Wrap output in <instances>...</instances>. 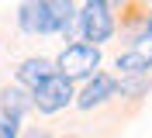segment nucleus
Listing matches in <instances>:
<instances>
[{"instance_id": "f257e3e1", "label": "nucleus", "mask_w": 152, "mask_h": 138, "mask_svg": "<svg viewBox=\"0 0 152 138\" xmlns=\"http://www.w3.org/2000/svg\"><path fill=\"white\" fill-rule=\"evenodd\" d=\"M18 24L28 35H52V31H62L66 35L69 24H73V4H45V0L21 4Z\"/></svg>"}, {"instance_id": "f03ea898", "label": "nucleus", "mask_w": 152, "mask_h": 138, "mask_svg": "<svg viewBox=\"0 0 152 138\" xmlns=\"http://www.w3.org/2000/svg\"><path fill=\"white\" fill-rule=\"evenodd\" d=\"M100 66V52L94 45H83V42H76V45H66L62 55L56 59V73L62 80H86V76H94V69Z\"/></svg>"}, {"instance_id": "7ed1b4c3", "label": "nucleus", "mask_w": 152, "mask_h": 138, "mask_svg": "<svg viewBox=\"0 0 152 138\" xmlns=\"http://www.w3.org/2000/svg\"><path fill=\"white\" fill-rule=\"evenodd\" d=\"M80 31H83L86 42H94V48L114 35V14L104 0H94L80 10Z\"/></svg>"}, {"instance_id": "20e7f679", "label": "nucleus", "mask_w": 152, "mask_h": 138, "mask_svg": "<svg viewBox=\"0 0 152 138\" xmlns=\"http://www.w3.org/2000/svg\"><path fill=\"white\" fill-rule=\"evenodd\" d=\"M73 100V83L62 80V76H48L38 90H31V104H35L42 114H56V110H62L66 104Z\"/></svg>"}, {"instance_id": "39448f33", "label": "nucleus", "mask_w": 152, "mask_h": 138, "mask_svg": "<svg viewBox=\"0 0 152 138\" xmlns=\"http://www.w3.org/2000/svg\"><path fill=\"white\" fill-rule=\"evenodd\" d=\"M48 76H56V62H48V59H24L21 69H18V86H24V90L31 93V90H38Z\"/></svg>"}, {"instance_id": "423d86ee", "label": "nucleus", "mask_w": 152, "mask_h": 138, "mask_svg": "<svg viewBox=\"0 0 152 138\" xmlns=\"http://www.w3.org/2000/svg\"><path fill=\"white\" fill-rule=\"evenodd\" d=\"M118 93V83L111 80V76H104V73H94V80L83 86V93H80V107L83 110H90V107H97V104H104L107 97H114Z\"/></svg>"}, {"instance_id": "0eeeda50", "label": "nucleus", "mask_w": 152, "mask_h": 138, "mask_svg": "<svg viewBox=\"0 0 152 138\" xmlns=\"http://www.w3.org/2000/svg\"><path fill=\"white\" fill-rule=\"evenodd\" d=\"M35 107L31 104V93L24 86H7V90H0V114L10 121H21V114H28Z\"/></svg>"}, {"instance_id": "6e6552de", "label": "nucleus", "mask_w": 152, "mask_h": 138, "mask_svg": "<svg viewBox=\"0 0 152 138\" xmlns=\"http://www.w3.org/2000/svg\"><path fill=\"white\" fill-rule=\"evenodd\" d=\"M149 66H152V59H145L142 52H124V55H118V73H121V80H128V76H145L149 73Z\"/></svg>"}, {"instance_id": "1a4fd4ad", "label": "nucleus", "mask_w": 152, "mask_h": 138, "mask_svg": "<svg viewBox=\"0 0 152 138\" xmlns=\"http://www.w3.org/2000/svg\"><path fill=\"white\" fill-rule=\"evenodd\" d=\"M145 86H149V80H145V76H128V80L118 83V90L128 93V97H138V93H145Z\"/></svg>"}, {"instance_id": "9d476101", "label": "nucleus", "mask_w": 152, "mask_h": 138, "mask_svg": "<svg viewBox=\"0 0 152 138\" xmlns=\"http://www.w3.org/2000/svg\"><path fill=\"white\" fill-rule=\"evenodd\" d=\"M0 138H18V121H10L0 114Z\"/></svg>"}, {"instance_id": "9b49d317", "label": "nucleus", "mask_w": 152, "mask_h": 138, "mask_svg": "<svg viewBox=\"0 0 152 138\" xmlns=\"http://www.w3.org/2000/svg\"><path fill=\"white\" fill-rule=\"evenodd\" d=\"M24 138H48V131H28Z\"/></svg>"}]
</instances>
